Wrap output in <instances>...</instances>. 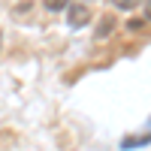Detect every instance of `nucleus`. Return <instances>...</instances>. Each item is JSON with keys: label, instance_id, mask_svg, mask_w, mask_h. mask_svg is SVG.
I'll use <instances>...</instances> for the list:
<instances>
[{"label": "nucleus", "instance_id": "nucleus-5", "mask_svg": "<svg viewBox=\"0 0 151 151\" xmlns=\"http://www.w3.org/2000/svg\"><path fill=\"white\" fill-rule=\"evenodd\" d=\"M148 142H151V136H136V139L130 136V139H124L121 145H124V148H136V145H148Z\"/></svg>", "mask_w": 151, "mask_h": 151}, {"label": "nucleus", "instance_id": "nucleus-2", "mask_svg": "<svg viewBox=\"0 0 151 151\" xmlns=\"http://www.w3.org/2000/svg\"><path fill=\"white\" fill-rule=\"evenodd\" d=\"M112 30H115V18H112V15H106L103 21L97 24V40H106V36H109Z\"/></svg>", "mask_w": 151, "mask_h": 151}, {"label": "nucleus", "instance_id": "nucleus-4", "mask_svg": "<svg viewBox=\"0 0 151 151\" xmlns=\"http://www.w3.org/2000/svg\"><path fill=\"white\" fill-rule=\"evenodd\" d=\"M73 3V0H45V9L48 12H60V9H67Z\"/></svg>", "mask_w": 151, "mask_h": 151}, {"label": "nucleus", "instance_id": "nucleus-1", "mask_svg": "<svg viewBox=\"0 0 151 151\" xmlns=\"http://www.w3.org/2000/svg\"><path fill=\"white\" fill-rule=\"evenodd\" d=\"M88 21H91V6H88L85 0H76V3H70V6H67V24H70L73 30L85 27Z\"/></svg>", "mask_w": 151, "mask_h": 151}, {"label": "nucleus", "instance_id": "nucleus-6", "mask_svg": "<svg viewBox=\"0 0 151 151\" xmlns=\"http://www.w3.org/2000/svg\"><path fill=\"white\" fill-rule=\"evenodd\" d=\"M139 27H142V21H136V18L127 21V30H130V33H133V30H139Z\"/></svg>", "mask_w": 151, "mask_h": 151}, {"label": "nucleus", "instance_id": "nucleus-3", "mask_svg": "<svg viewBox=\"0 0 151 151\" xmlns=\"http://www.w3.org/2000/svg\"><path fill=\"white\" fill-rule=\"evenodd\" d=\"M109 3L115 6V9H139L145 0H109Z\"/></svg>", "mask_w": 151, "mask_h": 151}, {"label": "nucleus", "instance_id": "nucleus-7", "mask_svg": "<svg viewBox=\"0 0 151 151\" xmlns=\"http://www.w3.org/2000/svg\"><path fill=\"white\" fill-rule=\"evenodd\" d=\"M145 21H151V0H145Z\"/></svg>", "mask_w": 151, "mask_h": 151}]
</instances>
